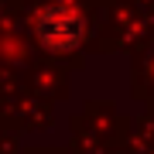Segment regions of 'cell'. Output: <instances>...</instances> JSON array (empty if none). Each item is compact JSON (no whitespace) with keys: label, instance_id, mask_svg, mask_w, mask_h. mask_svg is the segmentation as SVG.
I'll return each mask as SVG.
<instances>
[{"label":"cell","instance_id":"6da1fadb","mask_svg":"<svg viewBox=\"0 0 154 154\" xmlns=\"http://www.w3.org/2000/svg\"><path fill=\"white\" fill-rule=\"evenodd\" d=\"M38 38L51 51H72L82 41V17H79V11H72L65 4L48 7L38 17Z\"/></svg>","mask_w":154,"mask_h":154}]
</instances>
